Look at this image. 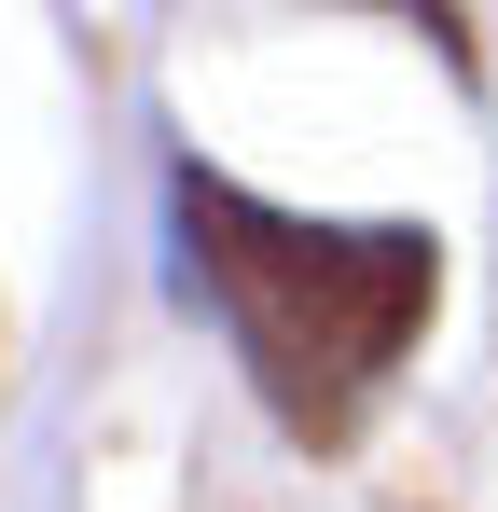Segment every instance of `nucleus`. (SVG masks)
Segmentation results:
<instances>
[{
	"instance_id": "nucleus-1",
	"label": "nucleus",
	"mask_w": 498,
	"mask_h": 512,
	"mask_svg": "<svg viewBox=\"0 0 498 512\" xmlns=\"http://www.w3.org/2000/svg\"><path fill=\"white\" fill-rule=\"evenodd\" d=\"M166 277L180 305H208L222 346L249 360L263 416L346 443L374 416V388L402 374L429 319H443V236L429 222H332V208H277L208 153H166Z\"/></svg>"
}]
</instances>
